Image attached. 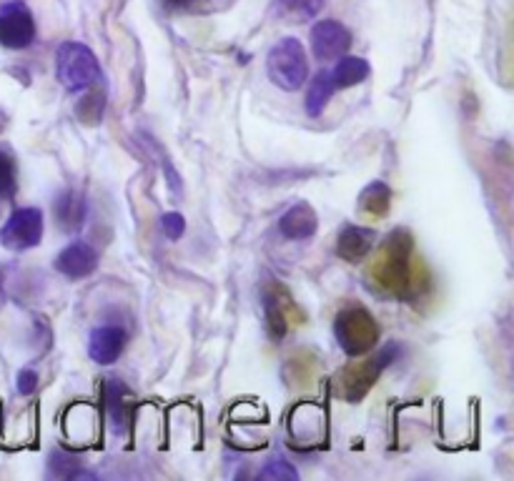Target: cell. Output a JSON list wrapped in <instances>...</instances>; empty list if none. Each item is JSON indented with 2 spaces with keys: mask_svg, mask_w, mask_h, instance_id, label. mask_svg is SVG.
I'll return each mask as SVG.
<instances>
[{
  "mask_svg": "<svg viewBox=\"0 0 514 481\" xmlns=\"http://www.w3.org/2000/svg\"><path fill=\"white\" fill-rule=\"evenodd\" d=\"M399 346H387V349L379 351L374 359L359 361V364H349L347 369L341 371L339 376V391L347 401H359L367 396V391L377 384V379L382 376V371L392 364L399 356Z\"/></svg>",
  "mask_w": 514,
  "mask_h": 481,
  "instance_id": "cell-5",
  "label": "cell"
},
{
  "mask_svg": "<svg viewBox=\"0 0 514 481\" xmlns=\"http://www.w3.org/2000/svg\"><path fill=\"white\" fill-rule=\"evenodd\" d=\"M96 266H98L96 251H93L88 244H83V241H73V244H68L56 259V271H61V274L68 276V279H86V276H91L93 271H96Z\"/></svg>",
  "mask_w": 514,
  "mask_h": 481,
  "instance_id": "cell-11",
  "label": "cell"
},
{
  "mask_svg": "<svg viewBox=\"0 0 514 481\" xmlns=\"http://www.w3.org/2000/svg\"><path fill=\"white\" fill-rule=\"evenodd\" d=\"M334 336L347 356H362L379 341V324L367 309H344L334 321Z\"/></svg>",
  "mask_w": 514,
  "mask_h": 481,
  "instance_id": "cell-4",
  "label": "cell"
},
{
  "mask_svg": "<svg viewBox=\"0 0 514 481\" xmlns=\"http://www.w3.org/2000/svg\"><path fill=\"white\" fill-rule=\"evenodd\" d=\"M131 391L121 379H106L103 384V401H106L108 421L118 436H126L131 429Z\"/></svg>",
  "mask_w": 514,
  "mask_h": 481,
  "instance_id": "cell-10",
  "label": "cell"
},
{
  "mask_svg": "<svg viewBox=\"0 0 514 481\" xmlns=\"http://www.w3.org/2000/svg\"><path fill=\"white\" fill-rule=\"evenodd\" d=\"M16 161L11 153L0 151V198L16 196Z\"/></svg>",
  "mask_w": 514,
  "mask_h": 481,
  "instance_id": "cell-22",
  "label": "cell"
},
{
  "mask_svg": "<svg viewBox=\"0 0 514 481\" xmlns=\"http://www.w3.org/2000/svg\"><path fill=\"white\" fill-rule=\"evenodd\" d=\"M48 469H51L53 476H61V479H83V476H91L81 469V461L63 454V451H53L51 461H48Z\"/></svg>",
  "mask_w": 514,
  "mask_h": 481,
  "instance_id": "cell-20",
  "label": "cell"
},
{
  "mask_svg": "<svg viewBox=\"0 0 514 481\" xmlns=\"http://www.w3.org/2000/svg\"><path fill=\"white\" fill-rule=\"evenodd\" d=\"M0 291H3V271H0Z\"/></svg>",
  "mask_w": 514,
  "mask_h": 481,
  "instance_id": "cell-26",
  "label": "cell"
},
{
  "mask_svg": "<svg viewBox=\"0 0 514 481\" xmlns=\"http://www.w3.org/2000/svg\"><path fill=\"white\" fill-rule=\"evenodd\" d=\"M266 73L271 83L281 91H299L309 76V61H306L304 46L296 38H281L266 58Z\"/></svg>",
  "mask_w": 514,
  "mask_h": 481,
  "instance_id": "cell-2",
  "label": "cell"
},
{
  "mask_svg": "<svg viewBox=\"0 0 514 481\" xmlns=\"http://www.w3.org/2000/svg\"><path fill=\"white\" fill-rule=\"evenodd\" d=\"M161 226L163 233H166L171 241H176V238H181L186 233V221L181 213H166V216L161 218Z\"/></svg>",
  "mask_w": 514,
  "mask_h": 481,
  "instance_id": "cell-23",
  "label": "cell"
},
{
  "mask_svg": "<svg viewBox=\"0 0 514 481\" xmlns=\"http://www.w3.org/2000/svg\"><path fill=\"white\" fill-rule=\"evenodd\" d=\"M369 279L374 286L399 299L409 301L419 294L422 279H419L417 259H414V238L409 236V231L397 228L389 233L369 264Z\"/></svg>",
  "mask_w": 514,
  "mask_h": 481,
  "instance_id": "cell-1",
  "label": "cell"
},
{
  "mask_svg": "<svg viewBox=\"0 0 514 481\" xmlns=\"http://www.w3.org/2000/svg\"><path fill=\"white\" fill-rule=\"evenodd\" d=\"M279 13L296 18V21H314L324 8V0H276Z\"/></svg>",
  "mask_w": 514,
  "mask_h": 481,
  "instance_id": "cell-19",
  "label": "cell"
},
{
  "mask_svg": "<svg viewBox=\"0 0 514 481\" xmlns=\"http://www.w3.org/2000/svg\"><path fill=\"white\" fill-rule=\"evenodd\" d=\"M56 73L58 81L68 91L78 93L83 88H91L101 78V66H98V58L91 48L78 41H68L58 48Z\"/></svg>",
  "mask_w": 514,
  "mask_h": 481,
  "instance_id": "cell-3",
  "label": "cell"
},
{
  "mask_svg": "<svg viewBox=\"0 0 514 481\" xmlns=\"http://www.w3.org/2000/svg\"><path fill=\"white\" fill-rule=\"evenodd\" d=\"M359 208L372 218L387 216L389 208H392V188L382 181L369 183L362 191V196H359Z\"/></svg>",
  "mask_w": 514,
  "mask_h": 481,
  "instance_id": "cell-15",
  "label": "cell"
},
{
  "mask_svg": "<svg viewBox=\"0 0 514 481\" xmlns=\"http://www.w3.org/2000/svg\"><path fill=\"white\" fill-rule=\"evenodd\" d=\"M86 198L83 193L78 191H63L61 196L56 198V218H58V226L63 231H78L86 221Z\"/></svg>",
  "mask_w": 514,
  "mask_h": 481,
  "instance_id": "cell-14",
  "label": "cell"
},
{
  "mask_svg": "<svg viewBox=\"0 0 514 481\" xmlns=\"http://www.w3.org/2000/svg\"><path fill=\"white\" fill-rule=\"evenodd\" d=\"M369 71H372V68H369V63L364 61V58L347 56L336 63V68L331 71V81H334L336 88H352L359 86L362 81H367Z\"/></svg>",
  "mask_w": 514,
  "mask_h": 481,
  "instance_id": "cell-16",
  "label": "cell"
},
{
  "mask_svg": "<svg viewBox=\"0 0 514 481\" xmlns=\"http://www.w3.org/2000/svg\"><path fill=\"white\" fill-rule=\"evenodd\" d=\"M36 386H38V374H36V371H33V369H23L21 374H18V381H16L18 394H23V396L33 394V391H36Z\"/></svg>",
  "mask_w": 514,
  "mask_h": 481,
  "instance_id": "cell-24",
  "label": "cell"
},
{
  "mask_svg": "<svg viewBox=\"0 0 514 481\" xmlns=\"http://www.w3.org/2000/svg\"><path fill=\"white\" fill-rule=\"evenodd\" d=\"M296 469L289 464V461L284 459V456H271L269 461H266V466L261 469L259 479H274V481H296Z\"/></svg>",
  "mask_w": 514,
  "mask_h": 481,
  "instance_id": "cell-21",
  "label": "cell"
},
{
  "mask_svg": "<svg viewBox=\"0 0 514 481\" xmlns=\"http://www.w3.org/2000/svg\"><path fill=\"white\" fill-rule=\"evenodd\" d=\"M334 91L336 86L334 81H331V71L316 73L314 81L309 83V93H306V113H309L311 118H319Z\"/></svg>",
  "mask_w": 514,
  "mask_h": 481,
  "instance_id": "cell-17",
  "label": "cell"
},
{
  "mask_svg": "<svg viewBox=\"0 0 514 481\" xmlns=\"http://www.w3.org/2000/svg\"><path fill=\"white\" fill-rule=\"evenodd\" d=\"M43 238V213L41 208H18L11 213L3 231H0V241L11 251H28L36 249Z\"/></svg>",
  "mask_w": 514,
  "mask_h": 481,
  "instance_id": "cell-7",
  "label": "cell"
},
{
  "mask_svg": "<svg viewBox=\"0 0 514 481\" xmlns=\"http://www.w3.org/2000/svg\"><path fill=\"white\" fill-rule=\"evenodd\" d=\"M36 41V21L26 3L11 0L0 6V46L23 51Z\"/></svg>",
  "mask_w": 514,
  "mask_h": 481,
  "instance_id": "cell-6",
  "label": "cell"
},
{
  "mask_svg": "<svg viewBox=\"0 0 514 481\" xmlns=\"http://www.w3.org/2000/svg\"><path fill=\"white\" fill-rule=\"evenodd\" d=\"M311 51L316 61H334L352 46V33L339 21H319L311 28Z\"/></svg>",
  "mask_w": 514,
  "mask_h": 481,
  "instance_id": "cell-8",
  "label": "cell"
},
{
  "mask_svg": "<svg viewBox=\"0 0 514 481\" xmlns=\"http://www.w3.org/2000/svg\"><path fill=\"white\" fill-rule=\"evenodd\" d=\"M168 3H174V6H189V3H196V0H168Z\"/></svg>",
  "mask_w": 514,
  "mask_h": 481,
  "instance_id": "cell-25",
  "label": "cell"
},
{
  "mask_svg": "<svg viewBox=\"0 0 514 481\" xmlns=\"http://www.w3.org/2000/svg\"><path fill=\"white\" fill-rule=\"evenodd\" d=\"M316 213L309 203H296L279 218V233L291 241H306L316 233Z\"/></svg>",
  "mask_w": 514,
  "mask_h": 481,
  "instance_id": "cell-13",
  "label": "cell"
},
{
  "mask_svg": "<svg viewBox=\"0 0 514 481\" xmlns=\"http://www.w3.org/2000/svg\"><path fill=\"white\" fill-rule=\"evenodd\" d=\"M374 238L377 236H374L372 228H341L339 241H336V254H339V259L347 261V264H359V261H364L374 251Z\"/></svg>",
  "mask_w": 514,
  "mask_h": 481,
  "instance_id": "cell-12",
  "label": "cell"
},
{
  "mask_svg": "<svg viewBox=\"0 0 514 481\" xmlns=\"http://www.w3.org/2000/svg\"><path fill=\"white\" fill-rule=\"evenodd\" d=\"M128 334L121 326H98L88 336V356H91L96 364L108 366L123 354L126 349Z\"/></svg>",
  "mask_w": 514,
  "mask_h": 481,
  "instance_id": "cell-9",
  "label": "cell"
},
{
  "mask_svg": "<svg viewBox=\"0 0 514 481\" xmlns=\"http://www.w3.org/2000/svg\"><path fill=\"white\" fill-rule=\"evenodd\" d=\"M264 301H266V319H269L271 336H274V339H281V336L286 334V329H289V314L284 311V306L289 304L291 299L286 296V291H284V299H279L274 286L271 291H266Z\"/></svg>",
  "mask_w": 514,
  "mask_h": 481,
  "instance_id": "cell-18",
  "label": "cell"
}]
</instances>
